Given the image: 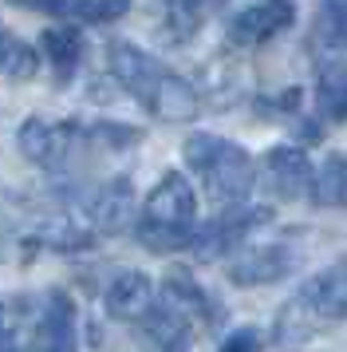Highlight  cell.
Listing matches in <instances>:
<instances>
[{"mask_svg": "<svg viewBox=\"0 0 347 352\" xmlns=\"http://www.w3.org/2000/svg\"><path fill=\"white\" fill-rule=\"evenodd\" d=\"M265 222H272V210L268 206H233V210H225V214H217L213 222L198 226L193 238H189V245H193V254L202 257V261H213V257H221V254L241 250L245 238Z\"/></svg>", "mask_w": 347, "mask_h": 352, "instance_id": "cell-3", "label": "cell"}, {"mask_svg": "<svg viewBox=\"0 0 347 352\" xmlns=\"http://www.w3.org/2000/svg\"><path fill=\"white\" fill-rule=\"evenodd\" d=\"M312 198L320 206L347 210V151H331L320 162V170L312 178Z\"/></svg>", "mask_w": 347, "mask_h": 352, "instance_id": "cell-15", "label": "cell"}, {"mask_svg": "<svg viewBox=\"0 0 347 352\" xmlns=\"http://www.w3.org/2000/svg\"><path fill=\"white\" fill-rule=\"evenodd\" d=\"M0 352H24V344L16 340V333H0Z\"/></svg>", "mask_w": 347, "mask_h": 352, "instance_id": "cell-23", "label": "cell"}, {"mask_svg": "<svg viewBox=\"0 0 347 352\" xmlns=\"http://www.w3.org/2000/svg\"><path fill=\"white\" fill-rule=\"evenodd\" d=\"M107 60H110L115 80L123 83L126 91L139 99V103L150 96L154 80L162 76V64H158L154 56H150V52H142V48H134V44H126V40H115V44H110Z\"/></svg>", "mask_w": 347, "mask_h": 352, "instance_id": "cell-13", "label": "cell"}, {"mask_svg": "<svg viewBox=\"0 0 347 352\" xmlns=\"http://www.w3.org/2000/svg\"><path fill=\"white\" fill-rule=\"evenodd\" d=\"M142 107L150 115H158L162 123H189L198 115V107H202V99H198L189 80H182V76H174V72L162 67V76L154 80L150 96L142 99Z\"/></svg>", "mask_w": 347, "mask_h": 352, "instance_id": "cell-10", "label": "cell"}, {"mask_svg": "<svg viewBox=\"0 0 347 352\" xmlns=\"http://www.w3.org/2000/svg\"><path fill=\"white\" fill-rule=\"evenodd\" d=\"M154 305H158L154 281H150L146 273H139V270L119 273V277L107 285V313L115 320H146Z\"/></svg>", "mask_w": 347, "mask_h": 352, "instance_id": "cell-12", "label": "cell"}, {"mask_svg": "<svg viewBox=\"0 0 347 352\" xmlns=\"http://www.w3.org/2000/svg\"><path fill=\"white\" fill-rule=\"evenodd\" d=\"M256 349H261L256 329H237V333L225 336V344H221V352H256Z\"/></svg>", "mask_w": 347, "mask_h": 352, "instance_id": "cell-22", "label": "cell"}, {"mask_svg": "<svg viewBox=\"0 0 347 352\" xmlns=\"http://www.w3.org/2000/svg\"><path fill=\"white\" fill-rule=\"evenodd\" d=\"M296 20V8L284 0H265V4H249L229 20V40L233 44H265L276 32H284Z\"/></svg>", "mask_w": 347, "mask_h": 352, "instance_id": "cell-8", "label": "cell"}, {"mask_svg": "<svg viewBox=\"0 0 347 352\" xmlns=\"http://www.w3.org/2000/svg\"><path fill=\"white\" fill-rule=\"evenodd\" d=\"M47 12L63 20H87V24H107L126 12V0H60V4H44Z\"/></svg>", "mask_w": 347, "mask_h": 352, "instance_id": "cell-19", "label": "cell"}, {"mask_svg": "<svg viewBox=\"0 0 347 352\" xmlns=\"http://www.w3.org/2000/svg\"><path fill=\"white\" fill-rule=\"evenodd\" d=\"M315 36L320 44L347 52V0H331L315 12Z\"/></svg>", "mask_w": 347, "mask_h": 352, "instance_id": "cell-20", "label": "cell"}, {"mask_svg": "<svg viewBox=\"0 0 347 352\" xmlns=\"http://www.w3.org/2000/svg\"><path fill=\"white\" fill-rule=\"evenodd\" d=\"M87 218L99 234H123L126 226L134 222V190H130V178H110L95 190Z\"/></svg>", "mask_w": 347, "mask_h": 352, "instance_id": "cell-11", "label": "cell"}, {"mask_svg": "<svg viewBox=\"0 0 347 352\" xmlns=\"http://www.w3.org/2000/svg\"><path fill=\"white\" fill-rule=\"evenodd\" d=\"M24 352H79L75 333V305L63 289H51L40 305V317L32 320L28 340H20Z\"/></svg>", "mask_w": 347, "mask_h": 352, "instance_id": "cell-4", "label": "cell"}, {"mask_svg": "<svg viewBox=\"0 0 347 352\" xmlns=\"http://www.w3.org/2000/svg\"><path fill=\"white\" fill-rule=\"evenodd\" d=\"M198 230V194L189 186L186 175H162L146 206H142V218H139V238L146 250H158V254H170V250H182L189 245Z\"/></svg>", "mask_w": 347, "mask_h": 352, "instance_id": "cell-2", "label": "cell"}, {"mask_svg": "<svg viewBox=\"0 0 347 352\" xmlns=\"http://www.w3.org/2000/svg\"><path fill=\"white\" fill-rule=\"evenodd\" d=\"M265 178L280 198H308L315 170H312V159L300 146L280 143L272 151H265Z\"/></svg>", "mask_w": 347, "mask_h": 352, "instance_id": "cell-7", "label": "cell"}, {"mask_svg": "<svg viewBox=\"0 0 347 352\" xmlns=\"http://www.w3.org/2000/svg\"><path fill=\"white\" fill-rule=\"evenodd\" d=\"M40 48H44V56L51 60L56 76L67 80V76L75 72V64L83 60V32H79L75 24H51L44 32V40H40Z\"/></svg>", "mask_w": 347, "mask_h": 352, "instance_id": "cell-14", "label": "cell"}, {"mask_svg": "<svg viewBox=\"0 0 347 352\" xmlns=\"http://www.w3.org/2000/svg\"><path fill=\"white\" fill-rule=\"evenodd\" d=\"M16 143H20V155L36 166H60L67 159V146H71V127H63V123H47V119H24L20 123V135H16Z\"/></svg>", "mask_w": 347, "mask_h": 352, "instance_id": "cell-9", "label": "cell"}, {"mask_svg": "<svg viewBox=\"0 0 347 352\" xmlns=\"http://www.w3.org/2000/svg\"><path fill=\"white\" fill-rule=\"evenodd\" d=\"M36 67H40L36 48L24 44L8 24H0V72H4L8 80H32V76H36Z\"/></svg>", "mask_w": 347, "mask_h": 352, "instance_id": "cell-18", "label": "cell"}, {"mask_svg": "<svg viewBox=\"0 0 347 352\" xmlns=\"http://www.w3.org/2000/svg\"><path fill=\"white\" fill-rule=\"evenodd\" d=\"M300 257L288 245H252V250H237V257L229 261V281L241 289L252 285H272L284 281L288 273L296 270Z\"/></svg>", "mask_w": 347, "mask_h": 352, "instance_id": "cell-5", "label": "cell"}, {"mask_svg": "<svg viewBox=\"0 0 347 352\" xmlns=\"http://www.w3.org/2000/svg\"><path fill=\"white\" fill-rule=\"evenodd\" d=\"M315 96L320 107L331 119H347V60H328L315 76Z\"/></svg>", "mask_w": 347, "mask_h": 352, "instance_id": "cell-17", "label": "cell"}, {"mask_svg": "<svg viewBox=\"0 0 347 352\" xmlns=\"http://www.w3.org/2000/svg\"><path fill=\"white\" fill-rule=\"evenodd\" d=\"M198 20H202V16H198L193 8H182V4H174V8H170V20H166V28H170L174 40L182 44V40H189V36H193Z\"/></svg>", "mask_w": 347, "mask_h": 352, "instance_id": "cell-21", "label": "cell"}, {"mask_svg": "<svg viewBox=\"0 0 347 352\" xmlns=\"http://www.w3.org/2000/svg\"><path fill=\"white\" fill-rule=\"evenodd\" d=\"M182 155H186L189 170L202 178L205 194H209L217 206H225V210L245 206L252 182H256V166H252V155L245 146L229 143V139H221V135L198 131V135L186 139Z\"/></svg>", "mask_w": 347, "mask_h": 352, "instance_id": "cell-1", "label": "cell"}, {"mask_svg": "<svg viewBox=\"0 0 347 352\" xmlns=\"http://www.w3.org/2000/svg\"><path fill=\"white\" fill-rule=\"evenodd\" d=\"M146 324V336L154 340L158 352H186L189 349V317H182L178 309H150V317L142 320Z\"/></svg>", "mask_w": 347, "mask_h": 352, "instance_id": "cell-16", "label": "cell"}, {"mask_svg": "<svg viewBox=\"0 0 347 352\" xmlns=\"http://www.w3.org/2000/svg\"><path fill=\"white\" fill-rule=\"evenodd\" d=\"M296 305L308 309L315 320H347V261L320 270L296 293Z\"/></svg>", "mask_w": 347, "mask_h": 352, "instance_id": "cell-6", "label": "cell"}]
</instances>
